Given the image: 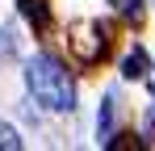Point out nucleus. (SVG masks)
Masks as SVG:
<instances>
[{
  "instance_id": "f257e3e1",
  "label": "nucleus",
  "mask_w": 155,
  "mask_h": 151,
  "mask_svg": "<svg viewBox=\"0 0 155 151\" xmlns=\"http://www.w3.org/2000/svg\"><path fill=\"white\" fill-rule=\"evenodd\" d=\"M25 88H29V97L42 109H51V113H67L76 105V84H71L67 67L54 55H34L25 63Z\"/></svg>"
},
{
  "instance_id": "f03ea898",
  "label": "nucleus",
  "mask_w": 155,
  "mask_h": 151,
  "mask_svg": "<svg viewBox=\"0 0 155 151\" xmlns=\"http://www.w3.org/2000/svg\"><path fill=\"white\" fill-rule=\"evenodd\" d=\"M122 76H126V80H143V76H147V55H143L138 46L122 59Z\"/></svg>"
},
{
  "instance_id": "7ed1b4c3",
  "label": "nucleus",
  "mask_w": 155,
  "mask_h": 151,
  "mask_svg": "<svg viewBox=\"0 0 155 151\" xmlns=\"http://www.w3.org/2000/svg\"><path fill=\"white\" fill-rule=\"evenodd\" d=\"M21 13H25L29 21L38 25V29H46L51 25V13H46V0H21Z\"/></svg>"
},
{
  "instance_id": "20e7f679",
  "label": "nucleus",
  "mask_w": 155,
  "mask_h": 151,
  "mask_svg": "<svg viewBox=\"0 0 155 151\" xmlns=\"http://www.w3.org/2000/svg\"><path fill=\"white\" fill-rule=\"evenodd\" d=\"M97 134H101V143L113 134V97H105V109H101V118H97Z\"/></svg>"
},
{
  "instance_id": "39448f33",
  "label": "nucleus",
  "mask_w": 155,
  "mask_h": 151,
  "mask_svg": "<svg viewBox=\"0 0 155 151\" xmlns=\"http://www.w3.org/2000/svg\"><path fill=\"white\" fill-rule=\"evenodd\" d=\"M113 8H117L126 21H138V17H143V0H113Z\"/></svg>"
},
{
  "instance_id": "423d86ee",
  "label": "nucleus",
  "mask_w": 155,
  "mask_h": 151,
  "mask_svg": "<svg viewBox=\"0 0 155 151\" xmlns=\"http://www.w3.org/2000/svg\"><path fill=\"white\" fill-rule=\"evenodd\" d=\"M0 147H4V151H17V147H21V139H17V130H13L8 122H0Z\"/></svg>"
},
{
  "instance_id": "0eeeda50",
  "label": "nucleus",
  "mask_w": 155,
  "mask_h": 151,
  "mask_svg": "<svg viewBox=\"0 0 155 151\" xmlns=\"http://www.w3.org/2000/svg\"><path fill=\"white\" fill-rule=\"evenodd\" d=\"M13 34H8V29H0V59H13Z\"/></svg>"
},
{
  "instance_id": "6e6552de",
  "label": "nucleus",
  "mask_w": 155,
  "mask_h": 151,
  "mask_svg": "<svg viewBox=\"0 0 155 151\" xmlns=\"http://www.w3.org/2000/svg\"><path fill=\"white\" fill-rule=\"evenodd\" d=\"M147 80H151V88H155V63H151V72H147Z\"/></svg>"
}]
</instances>
